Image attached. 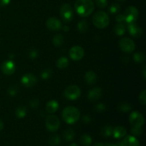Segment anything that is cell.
Returning a JSON list of instances; mask_svg holds the SVG:
<instances>
[{"label": "cell", "instance_id": "23", "mask_svg": "<svg viewBox=\"0 0 146 146\" xmlns=\"http://www.w3.org/2000/svg\"><path fill=\"white\" fill-rule=\"evenodd\" d=\"M15 114L17 118H23L27 115V108L24 106H21L18 107L15 111Z\"/></svg>", "mask_w": 146, "mask_h": 146}, {"label": "cell", "instance_id": "42", "mask_svg": "<svg viewBox=\"0 0 146 146\" xmlns=\"http://www.w3.org/2000/svg\"><path fill=\"white\" fill-rule=\"evenodd\" d=\"M83 122L85 123H88L91 122V119L88 115H85V116L83 117V119H82Z\"/></svg>", "mask_w": 146, "mask_h": 146}, {"label": "cell", "instance_id": "14", "mask_svg": "<svg viewBox=\"0 0 146 146\" xmlns=\"http://www.w3.org/2000/svg\"><path fill=\"white\" fill-rule=\"evenodd\" d=\"M128 30L130 34L135 38H139L143 34V30L135 23L128 24Z\"/></svg>", "mask_w": 146, "mask_h": 146}, {"label": "cell", "instance_id": "16", "mask_svg": "<svg viewBox=\"0 0 146 146\" xmlns=\"http://www.w3.org/2000/svg\"><path fill=\"white\" fill-rule=\"evenodd\" d=\"M102 94V91L98 87L93 88L89 91L88 94V98L91 101H96L99 99Z\"/></svg>", "mask_w": 146, "mask_h": 146}, {"label": "cell", "instance_id": "15", "mask_svg": "<svg viewBox=\"0 0 146 146\" xmlns=\"http://www.w3.org/2000/svg\"><path fill=\"white\" fill-rule=\"evenodd\" d=\"M121 146H139L140 143L138 140L133 135H128L125 137L121 143H119Z\"/></svg>", "mask_w": 146, "mask_h": 146}, {"label": "cell", "instance_id": "43", "mask_svg": "<svg viewBox=\"0 0 146 146\" xmlns=\"http://www.w3.org/2000/svg\"><path fill=\"white\" fill-rule=\"evenodd\" d=\"M105 146H121L120 145V143H116V144H111V143H106Z\"/></svg>", "mask_w": 146, "mask_h": 146}, {"label": "cell", "instance_id": "25", "mask_svg": "<svg viewBox=\"0 0 146 146\" xmlns=\"http://www.w3.org/2000/svg\"><path fill=\"white\" fill-rule=\"evenodd\" d=\"M77 29L81 33H85L88 29V24L86 21H81L77 24Z\"/></svg>", "mask_w": 146, "mask_h": 146}, {"label": "cell", "instance_id": "12", "mask_svg": "<svg viewBox=\"0 0 146 146\" xmlns=\"http://www.w3.org/2000/svg\"><path fill=\"white\" fill-rule=\"evenodd\" d=\"M1 71L5 75H11L16 70L15 64L11 60H7L1 64Z\"/></svg>", "mask_w": 146, "mask_h": 146}, {"label": "cell", "instance_id": "13", "mask_svg": "<svg viewBox=\"0 0 146 146\" xmlns=\"http://www.w3.org/2000/svg\"><path fill=\"white\" fill-rule=\"evenodd\" d=\"M46 27L48 29L51 31H58L61 29V23L59 19L54 17H51L47 19L46 21Z\"/></svg>", "mask_w": 146, "mask_h": 146}, {"label": "cell", "instance_id": "4", "mask_svg": "<svg viewBox=\"0 0 146 146\" xmlns=\"http://www.w3.org/2000/svg\"><path fill=\"white\" fill-rule=\"evenodd\" d=\"M124 21H126L128 24L135 23L138 17V11L136 7H129L125 9L123 13Z\"/></svg>", "mask_w": 146, "mask_h": 146}, {"label": "cell", "instance_id": "33", "mask_svg": "<svg viewBox=\"0 0 146 146\" xmlns=\"http://www.w3.org/2000/svg\"><path fill=\"white\" fill-rule=\"evenodd\" d=\"M118 109H119L120 111L123 113L128 112L131 110L132 107H131V105H129L128 104H121V105L118 106Z\"/></svg>", "mask_w": 146, "mask_h": 146}, {"label": "cell", "instance_id": "20", "mask_svg": "<svg viewBox=\"0 0 146 146\" xmlns=\"http://www.w3.org/2000/svg\"><path fill=\"white\" fill-rule=\"evenodd\" d=\"M68 65V60L66 57H61L56 61V66L61 69H64Z\"/></svg>", "mask_w": 146, "mask_h": 146}, {"label": "cell", "instance_id": "45", "mask_svg": "<svg viewBox=\"0 0 146 146\" xmlns=\"http://www.w3.org/2000/svg\"><path fill=\"white\" fill-rule=\"evenodd\" d=\"M63 29H64V31H68V30H69V27H68V26H65V27H63Z\"/></svg>", "mask_w": 146, "mask_h": 146}, {"label": "cell", "instance_id": "19", "mask_svg": "<svg viewBox=\"0 0 146 146\" xmlns=\"http://www.w3.org/2000/svg\"><path fill=\"white\" fill-rule=\"evenodd\" d=\"M85 81L88 85H92L96 81V75L95 73L92 71H87L85 74Z\"/></svg>", "mask_w": 146, "mask_h": 146}, {"label": "cell", "instance_id": "11", "mask_svg": "<svg viewBox=\"0 0 146 146\" xmlns=\"http://www.w3.org/2000/svg\"><path fill=\"white\" fill-rule=\"evenodd\" d=\"M21 82L23 86L27 88H30L34 86L36 84L37 79L34 74H27L23 76L21 79Z\"/></svg>", "mask_w": 146, "mask_h": 146}, {"label": "cell", "instance_id": "40", "mask_svg": "<svg viewBox=\"0 0 146 146\" xmlns=\"http://www.w3.org/2000/svg\"><path fill=\"white\" fill-rule=\"evenodd\" d=\"M115 20L118 21V23H121L122 21H124V17L123 14H118L115 17Z\"/></svg>", "mask_w": 146, "mask_h": 146}, {"label": "cell", "instance_id": "10", "mask_svg": "<svg viewBox=\"0 0 146 146\" xmlns=\"http://www.w3.org/2000/svg\"><path fill=\"white\" fill-rule=\"evenodd\" d=\"M69 55L71 59L74 61H79L84 56V48L79 46H75L70 49Z\"/></svg>", "mask_w": 146, "mask_h": 146}, {"label": "cell", "instance_id": "22", "mask_svg": "<svg viewBox=\"0 0 146 146\" xmlns=\"http://www.w3.org/2000/svg\"><path fill=\"white\" fill-rule=\"evenodd\" d=\"M80 143L83 146H90L92 143V138L90 135L84 134L80 138Z\"/></svg>", "mask_w": 146, "mask_h": 146}, {"label": "cell", "instance_id": "8", "mask_svg": "<svg viewBox=\"0 0 146 146\" xmlns=\"http://www.w3.org/2000/svg\"><path fill=\"white\" fill-rule=\"evenodd\" d=\"M129 121L133 127H142L144 124V118L138 111H133L130 114Z\"/></svg>", "mask_w": 146, "mask_h": 146}, {"label": "cell", "instance_id": "49", "mask_svg": "<svg viewBox=\"0 0 146 146\" xmlns=\"http://www.w3.org/2000/svg\"><path fill=\"white\" fill-rule=\"evenodd\" d=\"M10 58H14V56H13V54H10Z\"/></svg>", "mask_w": 146, "mask_h": 146}, {"label": "cell", "instance_id": "1", "mask_svg": "<svg viewBox=\"0 0 146 146\" xmlns=\"http://www.w3.org/2000/svg\"><path fill=\"white\" fill-rule=\"evenodd\" d=\"M75 9L81 17H88L94 9V4L92 0H76Z\"/></svg>", "mask_w": 146, "mask_h": 146}, {"label": "cell", "instance_id": "24", "mask_svg": "<svg viewBox=\"0 0 146 146\" xmlns=\"http://www.w3.org/2000/svg\"><path fill=\"white\" fill-rule=\"evenodd\" d=\"M114 31H115V34L118 36L123 35L125 32V27L124 24H121V23L116 24L114 27Z\"/></svg>", "mask_w": 146, "mask_h": 146}, {"label": "cell", "instance_id": "36", "mask_svg": "<svg viewBox=\"0 0 146 146\" xmlns=\"http://www.w3.org/2000/svg\"><path fill=\"white\" fill-rule=\"evenodd\" d=\"M140 102L143 104V105H145L146 104V91L143 90L142 92L141 93L139 96Z\"/></svg>", "mask_w": 146, "mask_h": 146}, {"label": "cell", "instance_id": "6", "mask_svg": "<svg viewBox=\"0 0 146 146\" xmlns=\"http://www.w3.org/2000/svg\"><path fill=\"white\" fill-rule=\"evenodd\" d=\"M81 96V90L76 85L67 87L64 91V96L68 100H76Z\"/></svg>", "mask_w": 146, "mask_h": 146}, {"label": "cell", "instance_id": "26", "mask_svg": "<svg viewBox=\"0 0 146 146\" xmlns=\"http://www.w3.org/2000/svg\"><path fill=\"white\" fill-rule=\"evenodd\" d=\"M113 128L111 125H106L101 130V134L104 137H110L113 135Z\"/></svg>", "mask_w": 146, "mask_h": 146}, {"label": "cell", "instance_id": "28", "mask_svg": "<svg viewBox=\"0 0 146 146\" xmlns=\"http://www.w3.org/2000/svg\"><path fill=\"white\" fill-rule=\"evenodd\" d=\"M64 41V38L61 34H57L53 38V43L56 46H59L62 45Z\"/></svg>", "mask_w": 146, "mask_h": 146}, {"label": "cell", "instance_id": "50", "mask_svg": "<svg viewBox=\"0 0 146 146\" xmlns=\"http://www.w3.org/2000/svg\"><path fill=\"white\" fill-rule=\"evenodd\" d=\"M118 1H125V0H118Z\"/></svg>", "mask_w": 146, "mask_h": 146}, {"label": "cell", "instance_id": "21", "mask_svg": "<svg viewBox=\"0 0 146 146\" xmlns=\"http://www.w3.org/2000/svg\"><path fill=\"white\" fill-rule=\"evenodd\" d=\"M75 137V133L71 128H68L64 133V138L66 141H71Z\"/></svg>", "mask_w": 146, "mask_h": 146}, {"label": "cell", "instance_id": "44", "mask_svg": "<svg viewBox=\"0 0 146 146\" xmlns=\"http://www.w3.org/2000/svg\"><path fill=\"white\" fill-rule=\"evenodd\" d=\"M3 128H4V123L1 121V120H0V131H2Z\"/></svg>", "mask_w": 146, "mask_h": 146}, {"label": "cell", "instance_id": "17", "mask_svg": "<svg viewBox=\"0 0 146 146\" xmlns=\"http://www.w3.org/2000/svg\"><path fill=\"white\" fill-rule=\"evenodd\" d=\"M127 131L125 128L122 126H116L113 128V135L115 138H122L126 135Z\"/></svg>", "mask_w": 146, "mask_h": 146}, {"label": "cell", "instance_id": "9", "mask_svg": "<svg viewBox=\"0 0 146 146\" xmlns=\"http://www.w3.org/2000/svg\"><path fill=\"white\" fill-rule=\"evenodd\" d=\"M121 49L125 53H131L134 51L135 48V43L132 39L128 38H121L119 42Z\"/></svg>", "mask_w": 146, "mask_h": 146}, {"label": "cell", "instance_id": "27", "mask_svg": "<svg viewBox=\"0 0 146 146\" xmlns=\"http://www.w3.org/2000/svg\"><path fill=\"white\" fill-rule=\"evenodd\" d=\"M61 142L60 137L58 135H51L48 140V143L52 146H56Z\"/></svg>", "mask_w": 146, "mask_h": 146}, {"label": "cell", "instance_id": "3", "mask_svg": "<svg viewBox=\"0 0 146 146\" xmlns=\"http://www.w3.org/2000/svg\"><path fill=\"white\" fill-rule=\"evenodd\" d=\"M110 19L108 14L103 11H98L94 14L93 23L98 29H104L109 24Z\"/></svg>", "mask_w": 146, "mask_h": 146}, {"label": "cell", "instance_id": "31", "mask_svg": "<svg viewBox=\"0 0 146 146\" xmlns=\"http://www.w3.org/2000/svg\"><path fill=\"white\" fill-rule=\"evenodd\" d=\"M19 91V87L15 84H12L8 88V94L11 96H14L17 95V92Z\"/></svg>", "mask_w": 146, "mask_h": 146}, {"label": "cell", "instance_id": "37", "mask_svg": "<svg viewBox=\"0 0 146 146\" xmlns=\"http://www.w3.org/2000/svg\"><path fill=\"white\" fill-rule=\"evenodd\" d=\"M29 105L31 108H35L38 106V105H39V101H38V100L37 99H33L31 100V101H30Z\"/></svg>", "mask_w": 146, "mask_h": 146}, {"label": "cell", "instance_id": "32", "mask_svg": "<svg viewBox=\"0 0 146 146\" xmlns=\"http://www.w3.org/2000/svg\"><path fill=\"white\" fill-rule=\"evenodd\" d=\"M121 10V6L118 4H113L111 7H109V12L111 14H115L118 12H119V11Z\"/></svg>", "mask_w": 146, "mask_h": 146}, {"label": "cell", "instance_id": "35", "mask_svg": "<svg viewBox=\"0 0 146 146\" xmlns=\"http://www.w3.org/2000/svg\"><path fill=\"white\" fill-rule=\"evenodd\" d=\"M95 2L99 8L104 9L106 7L108 4V0H95Z\"/></svg>", "mask_w": 146, "mask_h": 146}, {"label": "cell", "instance_id": "29", "mask_svg": "<svg viewBox=\"0 0 146 146\" xmlns=\"http://www.w3.org/2000/svg\"><path fill=\"white\" fill-rule=\"evenodd\" d=\"M145 56L143 53L138 52L133 55V60L136 63H142L145 61Z\"/></svg>", "mask_w": 146, "mask_h": 146}, {"label": "cell", "instance_id": "5", "mask_svg": "<svg viewBox=\"0 0 146 146\" xmlns=\"http://www.w3.org/2000/svg\"><path fill=\"white\" fill-rule=\"evenodd\" d=\"M60 15L65 22H69L72 20L74 12L71 6L69 4H64L60 8Z\"/></svg>", "mask_w": 146, "mask_h": 146}, {"label": "cell", "instance_id": "7", "mask_svg": "<svg viewBox=\"0 0 146 146\" xmlns=\"http://www.w3.org/2000/svg\"><path fill=\"white\" fill-rule=\"evenodd\" d=\"M46 126L49 131H56L60 126V121L58 117L56 115H49L47 117L46 120Z\"/></svg>", "mask_w": 146, "mask_h": 146}, {"label": "cell", "instance_id": "46", "mask_svg": "<svg viewBox=\"0 0 146 146\" xmlns=\"http://www.w3.org/2000/svg\"><path fill=\"white\" fill-rule=\"evenodd\" d=\"M94 146H105V145H104V144L101 143H96Z\"/></svg>", "mask_w": 146, "mask_h": 146}, {"label": "cell", "instance_id": "30", "mask_svg": "<svg viewBox=\"0 0 146 146\" xmlns=\"http://www.w3.org/2000/svg\"><path fill=\"white\" fill-rule=\"evenodd\" d=\"M52 74H53V71L51 68H46V69H44V71L41 72V76L43 79L46 80V79H48L49 78H51Z\"/></svg>", "mask_w": 146, "mask_h": 146}, {"label": "cell", "instance_id": "34", "mask_svg": "<svg viewBox=\"0 0 146 146\" xmlns=\"http://www.w3.org/2000/svg\"><path fill=\"white\" fill-rule=\"evenodd\" d=\"M143 130L141 127H133L131 128V133L133 135H135V136H139L142 134Z\"/></svg>", "mask_w": 146, "mask_h": 146}, {"label": "cell", "instance_id": "18", "mask_svg": "<svg viewBox=\"0 0 146 146\" xmlns=\"http://www.w3.org/2000/svg\"><path fill=\"white\" fill-rule=\"evenodd\" d=\"M58 102L56 101H50L47 103L46 106V110L47 113H55L57 110L58 109Z\"/></svg>", "mask_w": 146, "mask_h": 146}, {"label": "cell", "instance_id": "2", "mask_svg": "<svg viewBox=\"0 0 146 146\" xmlns=\"http://www.w3.org/2000/svg\"><path fill=\"white\" fill-rule=\"evenodd\" d=\"M79 110L74 106H68L64 109L62 112V118L66 123L74 124L80 118Z\"/></svg>", "mask_w": 146, "mask_h": 146}, {"label": "cell", "instance_id": "48", "mask_svg": "<svg viewBox=\"0 0 146 146\" xmlns=\"http://www.w3.org/2000/svg\"><path fill=\"white\" fill-rule=\"evenodd\" d=\"M69 146H78V145H77L76 143H72V144H71Z\"/></svg>", "mask_w": 146, "mask_h": 146}, {"label": "cell", "instance_id": "47", "mask_svg": "<svg viewBox=\"0 0 146 146\" xmlns=\"http://www.w3.org/2000/svg\"><path fill=\"white\" fill-rule=\"evenodd\" d=\"M145 73H146V70H145V66H144V69H143V78H145V77H146Z\"/></svg>", "mask_w": 146, "mask_h": 146}, {"label": "cell", "instance_id": "41", "mask_svg": "<svg viewBox=\"0 0 146 146\" xmlns=\"http://www.w3.org/2000/svg\"><path fill=\"white\" fill-rule=\"evenodd\" d=\"M10 1H11V0H0V6L5 7L9 4Z\"/></svg>", "mask_w": 146, "mask_h": 146}, {"label": "cell", "instance_id": "38", "mask_svg": "<svg viewBox=\"0 0 146 146\" xmlns=\"http://www.w3.org/2000/svg\"><path fill=\"white\" fill-rule=\"evenodd\" d=\"M29 56L31 58H36L37 56H38V52L36 49H31V51H29Z\"/></svg>", "mask_w": 146, "mask_h": 146}, {"label": "cell", "instance_id": "39", "mask_svg": "<svg viewBox=\"0 0 146 146\" xmlns=\"http://www.w3.org/2000/svg\"><path fill=\"white\" fill-rule=\"evenodd\" d=\"M106 109V106L104 104H98V105L96 106V110L98 112H102L104 110Z\"/></svg>", "mask_w": 146, "mask_h": 146}]
</instances>
